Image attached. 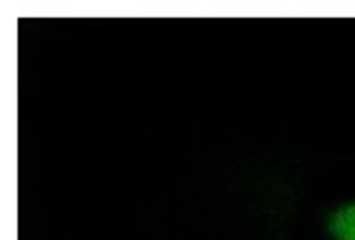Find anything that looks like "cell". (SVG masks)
I'll return each instance as SVG.
<instances>
[{"label": "cell", "mask_w": 355, "mask_h": 240, "mask_svg": "<svg viewBox=\"0 0 355 240\" xmlns=\"http://www.w3.org/2000/svg\"><path fill=\"white\" fill-rule=\"evenodd\" d=\"M331 232L338 240H355V205L342 207L331 218Z\"/></svg>", "instance_id": "obj_1"}]
</instances>
